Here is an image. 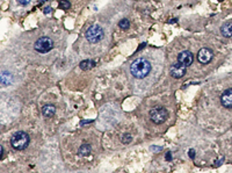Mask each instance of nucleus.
<instances>
[{
    "instance_id": "1",
    "label": "nucleus",
    "mask_w": 232,
    "mask_h": 173,
    "mask_svg": "<svg viewBox=\"0 0 232 173\" xmlns=\"http://www.w3.org/2000/svg\"><path fill=\"white\" fill-rule=\"evenodd\" d=\"M151 64L144 58H137L130 65V72L135 78H144L150 73Z\"/></svg>"
},
{
    "instance_id": "2",
    "label": "nucleus",
    "mask_w": 232,
    "mask_h": 173,
    "mask_svg": "<svg viewBox=\"0 0 232 173\" xmlns=\"http://www.w3.org/2000/svg\"><path fill=\"white\" fill-rule=\"evenodd\" d=\"M29 142H30V138H29V135L27 132L18 131L12 136L11 145L16 151H22L29 145Z\"/></svg>"
},
{
    "instance_id": "3",
    "label": "nucleus",
    "mask_w": 232,
    "mask_h": 173,
    "mask_svg": "<svg viewBox=\"0 0 232 173\" xmlns=\"http://www.w3.org/2000/svg\"><path fill=\"white\" fill-rule=\"evenodd\" d=\"M103 36H105V32L99 25L91 26L85 33V37L90 43H98L103 38Z\"/></svg>"
},
{
    "instance_id": "4",
    "label": "nucleus",
    "mask_w": 232,
    "mask_h": 173,
    "mask_svg": "<svg viewBox=\"0 0 232 173\" xmlns=\"http://www.w3.org/2000/svg\"><path fill=\"white\" fill-rule=\"evenodd\" d=\"M150 118L155 125H162L168 118V111L165 107H155L150 111Z\"/></svg>"
},
{
    "instance_id": "5",
    "label": "nucleus",
    "mask_w": 232,
    "mask_h": 173,
    "mask_svg": "<svg viewBox=\"0 0 232 173\" xmlns=\"http://www.w3.org/2000/svg\"><path fill=\"white\" fill-rule=\"evenodd\" d=\"M52 48H54V41L47 36L40 37L34 44V49L40 54H45V52L50 51Z\"/></svg>"
},
{
    "instance_id": "6",
    "label": "nucleus",
    "mask_w": 232,
    "mask_h": 173,
    "mask_svg": "<svg viewBox=\"0 0 232 173\" xmlns=\"http://www.w3.org/2000/svg\"><path fill=\"white\" fill-rule=\"evenodd\" d=\"M214 57V54L210 49L208 48H202L200 49L198 54H197V61L201 63V64H208L209 62H211Z\"/></svg>"
},
{
    "instance_id": "7",
    "label": "nucleus",
    "mask_w": 232,
    "mask_h": 173,
    "mask_svg": "<svg viewBox=\"0 0 232 173\" xmlns=\"http://www.w3.org/2000/svg\"><path fill=\"white\" fill-rule=\"evenodd\" d=\"M186 68L187 66H185L182 63L180 62H176L175 64H173L172 65V68H171V76L173 77V78H181L186 75Z\"/></svg>"
},
{
    "instance_id": "8",
    "label": "nucleus",
    "mask_w": 232,
    "mask_h": 173,
    "mask_svg": "<svg viewBox=\"0 0 232 173\" xmlns=\"http://www.w3.org/2000/svg\"><path fill=\"white\" fill-rule=\"evenodd\" d=\"M193 61H194V56L188 50H185L178 55V62L182 63L185 66H190Z\"/></svg>"
},
{
    "instance_id": "9",
    "label": "nucleus",
    "mask_w": 232,
    "mask_h": 173,
    "mask_svg": "<svg viewBox=\"0 0 232 173\" xmlns=\"http://www.w3.org/2000/svg\"><path fill=\"white\" fill-rule=\"evenodd\" d=\"M221 104L223 105L225 108H232V88L226 90L221 95Z\"/></svg>"
},
{
    "instance_id": "10",
    "label": "nucleus",
    "mask_w": 232,
    "mask_h": 173,
    "mask_svg": "<svg viewBox=\"0 0 232 173\" xmlns=\"http://www.w3.org/2000/svg\"><path fill=\"white\" fill-rule=\"evenodd\" d=\"M56 113V107L54 105H45L42 107V114L45 118H52Z\"/></svg>"
},
{
    "instance_id": "11",
    "label": "nucleus",
    "mask_w": 232,
    "mask_h": 173,
    "mask_svg": "<svg viewBox=\"0 0 232 173\" xmlns=\"http://www.w3.org/2000/svg\"><path fill=\"white\" fill-rule=\"evenodd\" d=\"M221 33L224 37H232V22H225L221 28Z\"/></svg>"
},
{
    "instance_id": "12",
    "label": "nucleus",
    "mask_w": 232,
    "mask_h": 173,
    "mask_svg": "<svg viewBox=\"0 0 232 173\" xmlns=\"http://www.w3.org/2000/svg\"><path fill=\"white\" fill-rule=\"evenodd\" d=\"M12 83V75L9 72H2L1 73V84L2 86H7L9 84Z\"/></svg>"
},
{
    "instance_id": "13",
    "label": "nucleus",
    "mask_w": 232,
    "mask_h": 173,
    "mask_svg": "<svg viewBox=\"0 0 232 173\" xmlns=\"http://www.w3.org/2000/svg\"><path fill=\"white\" fill-rule=\"evenodd\" d=\"M79 66H80V69L81 70L87 71V70H91L95 66V62H94V61H83V62L80 63Z\"/></svg>"
},
{
    "instance_id": "14",
    "label": "nucleus",
    "mask_w": 232,
    "mask_h": 173,
    "mask_svg": "<svg viewBox=\"0 0 232 173\" xmlns=\"http://www.w3.org/2000/svg\"><path fill=\"white\" fill-rule=\"evenodd\" d=\"M91 145L90 144H83V145L79 148V153L81 156H88L91 153Z\"/></svg>"
},
{
    "instance_id": "15",
    "label": "nucleus",
    "mask_w": 232,
    "mask_h": 173,
    "mask_svg": "<svg viewBox=\"0 0 232 173\" xmlns=\"http://www.w3.org/2000/svg\"><path fill=\"white\" fill-rule=\"evenodd\" d=\"M119 27L121 29H123V30H126L128 28L130 27V21L128 20V19H122V20L119 22Z\"/></svg>"
},
{
    "instance_id": "16",
    "label": "nucleus",
    "mask_w": 232,
    "mask_h": 173,
    "mask_svg": "<svg viewBox=\"0 0 232 173\" xmlns=\"http://www.w3.org/2000/svg\"><path fill=\"white\" fill-rule=\"evenodd\" d=\"M71 6L70 1H67V0H60L59 1V7L62 8V9H69Z\"/></svg>"
},
{
    "instance_id": "17",
    "label": "nucleus",
    "mask_w": 232,
    "mask_h": 173,
    "mask_svg": "<svg viewBox=\"0 0 232 173\" xmlns=\"http://www.w3.org/2000/svg\"><path fill=\"white\" fill-rule=\"evenodd\" d=\"M122 143H124V144H128V143H130L131 141H132V136L131 135H129V134H124L123 136H122Z\"/></svg>"
},
{
    "instance_id": "18",
    "label": "nucleus",
    "mask_w": 232,
    "mask_h": 173,
    "mask_svg": "<svg viewBox=\"0 0 232 173\" xmlns=\"http://www.w3.org/2000/svg\"><path fill=\"white\" fill-rule=\"evenodd\" d=\"M19 1V4L22 5V6H26V5H28L29 2H30V0H18Z\"/></svg>"
},
{
    "instance_id": "19",
    "label": "nucleus",
    "mask_w": 232,
    "mask_h": 173,
    "mask_svg": "<svg viewBox=\"0 0 232 173\" xmlns=\"http://www.w3.org/2000/svg\"><path fill=\"white\" fill-rule=\"evenodd\" d=\"M188 155H189V157L191 158V159H194V158H195V151H194L193 149H191V150H189Z\"/></svg>"
},
{
    "instance_id": "20",
    "label": "nucleus",
    "mask_w": 232,
    "mask_h": 173,
    "mask_svg": "<svg viewBox=\"0 0 232 173\" xmlns=\"http://www.w3.org/2000/svg\"><path fill=\"white\" fill-rule=\"evenodd\" d=\"M50 12H51V7H45V8H44V13L45 14L50 13Z\"/></svg>"
},
{
    "instance_id": "21",
    "label": "nucleus",
    "mask_w": 232,
    "mask_h": 173,
    "mask_svg": "<svg viewBox=\"0 0 232 173\" xmlns=\"http://www.w3.org/2000/svg\"><path fill=\"white\" fill-rule=\"evenodd\" d=\"M166 160H172V153L168 152L166 155Z\"/></svg>"
},
{
    "instance_id": "22",
    "label": "nucleus",
    "mask_w": 232,
    "mask_h": 173,
    "mask_svg": "<svg viewBox=\"0 0 232 173\" xmlns=\"http://www.w3.org/2000/svg\"><path fill=\"white\" fill-rule=\"evenodd\" d=\"M0 150H1V159H2V157H4V146L2 145L0 146Z\"/></svg>"
},
{
    "instance_id": "23",
    "label": "nucleus",
    "mask_w": 232,
    "mask_h": 173,
    "mask_svg": "<svg viewBox=\"0 0 232 173\" xmlns=\"http://www.w3.org/2000/svg\"><path fill=\"white\" fill-rule=\"evenodd\" d=\"M218 1H223V0H218Z\"/></svg>"
}]
</instances>
